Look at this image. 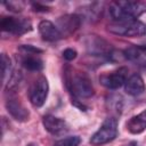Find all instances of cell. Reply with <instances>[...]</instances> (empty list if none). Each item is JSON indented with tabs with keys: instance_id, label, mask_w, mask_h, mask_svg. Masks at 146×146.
Wrapping results in <instances>:
<instances>
[{
	"instance_id": "obj_1",
	"label": "cell",
	"mask_w": 146,
	"mask_h": 146,
	"mask_svg": "<svg viewBox=\"0 0 146 146\" xmlns=\"http://www.w3.org/2000/svg\"><path fill=\"white\" fill-rule=\"evenodd\" d=\"M65 86L75 98H89L94 95V87L89 76L71 67L65 68Z\"/></svg>"
},
{
	"instance_id": "obj_2",
	"label": "cell",
	"mask_w": 146,
	"mask_h": 146,
	"mask_svg": "<svg viewBox=\"0 0 146 146\" xmlns=\"http://www.w3.org/2000/svg\"><path fill=\"white\" fill-rule=\"evenodd\" d=\"M146 13V2L143 1H115L110 5V15L114 22L137 19Z\"/></svg>"
},
{
	"instance_id": "obj_3",
	"label": "cell",
	"mask_w": 146,
	"mask_h": 146,
	"mask_svg": "<svg viewBox=\"0 0 146 146\" xmlns=\"http://www.w3.org/2000/svg\"><path fill=\"white\" fill-rule=\"evenodd\" d=\"M108 31L116 35L138 38L146 34V24L138 19L125 22H113L108 25Z\"/></svg>"
},
{
	"instance_id": "obj_4",
	"label": "cell",
	"mask_w": 146,
	"mask_h": 146,
	"mask_svg": "<svg viewBox=\"0 0 146 146\" xmlns=\"http://www.w3.org/2000/svg\"><path fill=\"white\" fill-rule=\"evenodd\" d=\"M117 136V120L114 116H108L102 123L99 129L91 136L90 144L94 146H102L114 140Z\"/></svg>"
},
{
	"instance_id": "obj_5",
	"label": "cell",
	"mask_w": 146,
	"mask_h": 146,
	"mask_svg": "<svg viewBox=\"0 0 146 146\" xmlns=\"http://www.w3.org/2000/svg\"><path fill=\"white\" fill-rule=\"evenodd\" d=\"M0 26L3 32L14 35H22L32 31L31 21L23 17H11V16L2 17L0 22Z\"/></svg>"
},
{
	"instance_id": "obj_6",
	"label": "cell",
	"mask_w": 146,
	"mask_h": 146,
	"mask_svg": "<svg viewBox=\"0 0 146 146\" xmlns=\"http://www.w3.org/2000/svg\"><path fill=\"white\" fill-rule=\"evenodd\" d=\"M84 44L87 51L91 56H99L107 59H111L114 56L111 44L98 35H88L84 39Z\"/></svg>"
},
{
	"instance_id": "obj_7",
	"label": "cell",
	"mask_w": 146,
	"mask_h": 146,
	"mask_svg": "<svg viewBox=\"0 0 146 146\" xmlns=\"http://www.w3.org/2000/svg\"><path fill=\"white\" fill-rule=\"evenodd\" d=\"M48 92H49V83L46 76H39L30 88V92H29V98L31 104L34 107H41L48 97Z\"/></svg>"
},
{
	"instance_id": "obj_8",
	"label": "cell",
	"mask_w": 146,
	"mask_h": 146,
	"mask_svg": "<svg viewBox=\"0 0 146 146\" xmlns=\"http://www.w3.org/2000/svg\"><path fill=\"white\" fill-rule=\"evenodd\" d=\"M128 79V68L127 67H119L112 72L104 73L99 76V82L107 89L115 90L120 87L124 86Z\"/></svg>"
},
{
	"instance_id": "obj_9",
	"label": "cell",
	"mask_w": 146,
	"mask_h": 146,
	"mask_svg": "<svg viewBox=\"0 0 146 146\" xmlns=\"http://www.w3.org/2000/svg\"><path fill=\"white\" fill-rule=\"evenodd\" d=\"M81 21H82L81 16H79L76 14H67L57 19L56 26L59 30V32L62 33L63 38H65V36L73 34L80 27Z\"/></svg>"
},
{
	"instance_id": "obj_10",
	"label": "cell",
	"mask_w": 146,
	"mask_h": 146,
	"mask_svg": "<svg viewBox=\"0 0 146 146\" xmlns=\"http://www.w3.org/2000/svg\"><path fill=\"white\" fill-rule=\"evenodd\" d=\"M6 108L7 112L19 122H26L30 117L29 110L22 104V102L14 95H10L6 100Z\"/></svg>"
},
{
	"instance_id": "obj_11",
	"label": "cell",
	"mask_w": 146,
	"mask_h": 146,
	"mask_svg": "<svg viewBox=\"0 0 146 146\" xmlns=\"http://www.w3.org/2000/svg\"><path fill=\"white\" fill-rule=\"evenodd\" d=\"M42 124L44 129L54 136H62L68 131V124L65 120L50 114H47L42 117Z\"/></svg>"
},
{
	"instance_id": "obj_12",
	"label": "cell",
	"mask_w": 146,
	"mask_h": 146,
	"mask_svg": "<svg viewBox=\"0 0 146 146\" xmlns=\"http://www.w3.org/2000/svg\"><path fill=\"white\" fill-rule=\"evenodd\" d=\"M123 56L131 63L146 67V46L131 44L123 50Z\"/></svg>"
},
{
	"instance_id": "obj_13",
	"label": "cell",
	"mask_w": 146,
	"mask_h": 146,
	"mask_svg": "<svg viewBox=\"0 0 146 146\" xmlns=\"http://www.w3.org/2000/svg\"><path fill=\"white\" fill-rule=\"evenodd\" d=\"M39 33L42 38V40L48 41V42H55L58 41L63 38L62 33L59 32V30L57 29L56 24H54L50 21H41L39 23Z\"/></svg>"
},
{
	"instance_id": "obj_14",
	"label": "cell",
	"mask_w": 146,
	"mask_h": 146,
	"mask_svg": "<svg viewBox=\"0 0 146 146\" xmlns=\"http://www.w3.org/2000/svg\"><path fill=\"white\" fill-rule=\"evenodd\" d=\"M124 90L128 95L136 97V96H140L141 94L145 92L146 86H145L143 78L139 74L133 73L127 79V81L124 83Z\"/></svg>"
},
{
	"instance_id": "obj_15",
	"label": "cell",
	"mask_w": 146,
	"mask_h": 146,
	"mask_svg": "<svg viewBox=\"0 0 146 146\" xmlns=\"http://www.w3.org/2000/svg\"><path fill=\"white\" fill-rule=\"evenodd\" d=\"M127 129L132 135H139L146 129V110L138 115L132 116L127 122Z\"/></svg>"
},
{
	"instance_id": "obj_16",
	"label": "cell",
	"mask_w": 146,
	"mask_h": 146,
	"mask_svg": "<svg viewBox=\"0 0 146 146\" xmlns=\"http://www.w3.org/2000/svg\"><path fill=\"white\" fill-rule=\"evenodd\" d=\"M24 56L22 57V65L29 70V71H41L43 68V60L36 56V55H31V54H23Z\"/></svg>"
},
{
	"instance_id": "obj_17",
	"label": "cell",
	"mask_w": 146,
	"mask_h": 146,
	"mask_svg": "<svg viewBox=\"0 0 146 146\" xmlns=\"http://www.w3.org/2000/svg\"><path fill=\"white\" fill-rule=\"evenodd\" d=\"M1 68H2V81L6 83L13 74L11 73L13 71L11 59L6 54H1Z\"/></svg>"
},
{
	"instance_id": "obj_18",
	"label": "cell",
	"mask_w": 146,
	"mask_h": 146,
	"mask_svg": "<svg viewBox=\"0 0 146 146\" xmlns=\"http://www.w3.org/2000/svg\"><path fill=\"white\" fill-rule=\"evenodd\" d=\"M21 79H22V74L19 71H15L11 76L8 79V81L6 82V90L7 91H13L15 89H17L19 82H21Z\"/></svg>"
},
{
	"instance_id": "obj_19",
	"label": "cell",
	"mask_w": 146,
	"mask_h": 146,
	"mask_svg": "<svg viewBox=\"0 0 146 146\" xmlns=\"http://www.w3.org/2000/svg\"><path fill=\"white\" fill-rule=\"evenodd\" d=\"M80 143H81V138L79 136H68L56 141L52 146H79Z\"/></svg>"
},
{
	"instance_id": "obj_20",
	"label": "cell",
	"mask_w": 146,
	"mask_h": 146,
	"mask_svg": "<svg viewBox=\"0 0 146 146\" xmlns=\"http://www.w3.org/2000/svg\"><path fill=\"white\" fill-rule=\"evenodd\" d=\"M3 5L8 8V10L14 11V13H19L24 8V3L21 1H6L3 2Z\"/></svg>"
},
{
	"instance_id": "obj_21",
	"label": "cell",
	"mask_w": 146,
	"mask_h": 146,
	"mask_svg": "<svg viewBox=\"0 0 146 146\" xmlns=\"http://www.w3.org/2000/svg\"><path fill=\"white\" fill-rule=\"evenodd\" d=\"M19 50L23 54H31V55H38V54L42 52L41 49H39L36 47H33L31 44H22V46H19Z\"/></svg>"
},
{
	"instance_id": "obj_22",
	"label": "cell",
	"mask_w": 146,
	"mask_h": 146,
	"mask_svg": "<svg viewBox=\"0 0 146 146\" xmlns=\"http://www.w3.org/2000/svg\"><path fill=\"white\" fill-rule=\"evenodd\" d=\"M76 56H78V52H76V50L73 49V48H66V49L63 51V57H64V59H66V60H68V62L75 59Z\"/></svg>"
},
{
	"instance_id": "obj_23",
	"label": "cell",
	"mask_w": 146,
	"mask_h": 146,
	"mask_svg": "<svg viewBox=\"0 0 146 146\" xmlns=\"http://www.w3.org/2000/svg\"><path fill=\"white\" fill-rule=\"evenodd\" d=\"M32 8L34 11H48L49 8L47 6H43V5H40L39 2H33L32 3Z\"/></svg>"
},
{
	"instance_id": "obj_24",
	"label": "cell",
	"mask_w": 146,
	"mask_h": 146,
	"mask_svg": "<svg viewBox=\"0 0 146 146\" xmlns=\"http://www.w3.org/2000/svg\"><path fill=\"white\" fill-rule=\"evenodd\" d=\"M130 146H138V145H137V143H136V141H133V143H131V144H130Z\"/></svg>"
},
{
	"instance_id": "obj_25",
	"label": "cell",
	"mask_w": 146,
	"mask_h": 146,
	"mask_svg": "<svg viewBox=\"0 0 146 146\" xmlns=\"http://www.w3.org/2000/svg\"><path fill=\"white\" fill-rule=\"evenodd\" d=\"M26 146H38V145H35V144H33V143H31V144H29V145H26Z\"/></svg>"
}]
</instances>
